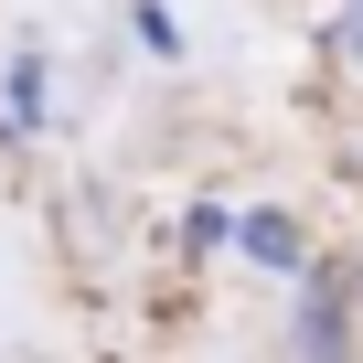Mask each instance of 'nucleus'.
Here are the masks:
<instances>
[{
  "mask_svg": "<svg viewBox=\"0 0 363 363\" xmlns=\"http://www.w3.org/2000/svg\"><path fill=\"white\" fill-rule=\"evenodd\" d=\"M246 246H257V257H267V267H299V235H289V225H278V214H246Z\"/></svg>",
  "mask_w": 363,
  "mask_h": 363,
  "instance_id": "obj_1",
  "label": "nucleus"
},
{
  "mask_svg": "<svg viewBox=\"0 0 363 363\" xmlns=\"http://www.w3.org/2000/svg\"><path fill=\"white\" fill-rule=\"evenodd\" d=\"M342 54H363V0H352V22H342Z\"/></svg>",
  "mask_w": 363,
  "mask_h": 363,
  "instance_id": "obj_2",
  "label": "nucleus"
}]
</instances>
